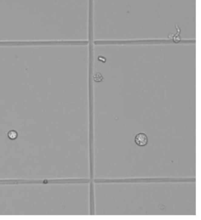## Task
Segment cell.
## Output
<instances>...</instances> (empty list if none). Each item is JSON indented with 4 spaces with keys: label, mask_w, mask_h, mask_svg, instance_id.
Segmentation results:
<instances>
[{
    "label": "cell",
    "mask_w": 201,
    "mask_h": 220,
    "mask_svg": "<svg viewBox=\"0 0 201 220\" xmlns=\"http://www.w3.org/2000/svg\"><path fill=\"white\" fill-rule=\"evenodd\" d=\"M135 142L139 146H145L148 143V136L145 133L139 132L136 135L135 138Z\"/></svg>",
    "instance_id": "obj_1"
}]
</instances>
